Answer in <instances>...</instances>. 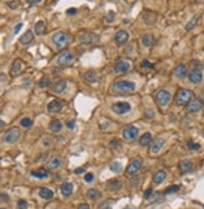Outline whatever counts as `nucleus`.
Instances as JSON below:
<instances>
[{"label": "nucleus", "mask_w": 204, "mask_h": 209, "mask_svg": "<svg viewBox=\"0 0 204 209\" xmlns=\"http://www.w3.org/2000/svg\"><path fill=\"white\" fill-rule=\"evenodd\" d=\"M20 125H22L23 128H30L31 125H33V120L30 118H23L20 120Z\"/></svg>", "instance_id": "36"}, {"label": "nucleus", "mask_w": 204, "mask_h": 209, "mask_svg": "<svg viewBox=\"0 0 204 209\" xmlns=\"http://www.w3.org/2000/svg\"><path fill=\"white\" fill-rule=\"evenodd\" d=\"M187 147H188V149H190V150H198V149L200 148V145L197 144V143H194L193 140H188Z\"/></svg>", "instance_id": "39"}, {"label": "nucleus", "mask_w": 204, "mask_h": 209, "mask_svg": "<svg viewBox=\"0 0 204 209\" xmlns=\"http://www.w3.org/2000/svg\"><path fill=\"white\" fill-rule=\"evenodd\" d=\"M114 40H115L117 44L123 45L129 40V33L127 30H119V31H117L115 36H114Z\"/></svg>", "instance_id": "14"}, {"label": "nucleus", "mask_w": 204, "mask_h": 209, "mask_svg": "<svg viewBox=\"0 0 204 209\" xmlns=\"http://www.w3.org/2000/svg\"><path fill=\"white\" fill-rule=\"evenodd\" d=\"M202 102L199 100V99H193V100H190L189 103L187 104V112L188 113H197V112H199L200 109H202Z\"/></svg>", "instance_id": "13"}, {"label": "nucleus", "mask_w": 204, "mask_h": 209, "mask_svg": "<svg viewBox=\"0 0 204 209\" xmlns=\"http://www.w3.org/2000/svg\"><path fill=\"white\" fill-rule=\"evenodd\" d=\"M178 190H179V185H172L169 188H167L164 193H165V194H170V193H175Z\"/></svg>", "instance_id": "40"}, {"label": "nucleus", "mask_w": 204, "mask_h": 209, "mask_svg": "<svg viewBox=\"0 0 204 209\" xmlns=\"http://www.w3.org/2000/svg\"><path fill=\"white\" fill-rule=\"evenodd\" d=\"M66 127L69 128V129H73V128L75 127V122H74V120H69V122L66 123Z\"/></svg>", "instance_id": "50"}, {"label": "nucleus", "mask_w": 204, "mask_h": 209, "mask_svg": "<svg viewBox=\"0 0 204 209\" xmlns=\"http://www.w3.org/2000/svg\"><path fill=\"white\" fill-rule=\"evenodd\" d=\"M27 207H28V203H27V200L20 199V200L18 202V209H27Z\"/></svg>", "instance_id": "42"}, {"label": "nucleus", "mask_w": 204, "mask_h": 209, "mask_svg": "<svg viewBox=\"0 0 204 209\" xmlns=\"http://www.w3.org/2000/svg\"><path fill=\"white\" fill-rule=\"evenodd\" d=\"M22 66H23V61L20 59H17L14 60L12 68H10V74L12 75H17L20 73V70H22Z\"/></svg>", "instance_id": "22"}, {"label": "nucleus", "mask_w": 204, "mask_h": 209, "mask_svg": "<svg viewBox=\"0 0 204 209\" xmlns=\"http://www.w3.org/2000/svg\"><path fill=\"white\" fill-rule=\"evenodd\" d=\"M31 177H34V178H38V179H45V178H48V170H45V169H38V170H33L30 173Z\"/></svg>", "instance_id": "28"}, {"label": "nucleus", "mask_w": 204, "mask_h": 209, "mask_svg": "<svg viewBox=\"0 0 204 209\" xmlns=\"http://www.w3.org/2000/svg\"><path fill=\"white\" fill-rule=\"evenodd\" d=\"M41 0H27V3L28 4H30V5H34V4H38V3H40Z\"/></svg>", "instance_id": "54"}, {"label": "nucleus", "mask_w": 204, "mask_h": 209, "mask_svg": "<svg viewBox=\"0 0 204 209\" xmlns=\"http://www.w3.org/2000/svg\"><path fill=\"white\" fill-rule=\"evenodd\" d=\"M197 22H198V17H193L190 22H189V23H188V24L185 25V30H188V31H189V30H192L193 28L195 27Z\"/></svg>", "instance_id": "37"}, {"label": "nucleus", "mask_w": 204, "mask_h": 209, "mask_svg": "<svg viewBox=\"0 0 204 209\" xmlns=\"http://www.w3.org/2000/svg\"><path fill=\"white\" fill-rule=\"evenodd\" d=\"M167 178V173L164 170H158L155 172L154 175H153V182L155 183V184H160V183H163L164 179Z\"/></svg>", "instance_id": "26"}, {"label": "nucleus", "mask_w": 204, "mask_h": 209, "mask_svg": "<svg viewBox=\"0 0 204 209\" xmlns=\"http://www.w3.org/2000/svg\"><path fill=\"white\" fill-rule=\"evenodd\" d=\"M34 38V35H33V31L31 30H27V33H25L24 35L20 36V39H19V43H22V44H29L31 40H33Z\"/></svg>", "instance_id": "30"}, {"label": "nucleus", "mask_w": 204, "mask_h": 209, "mask_svg": "<svg viewBox=\"0 0 204 209\" xmlns=\"http://www.w3.org/2000/svg\"><path fill=\"white\" fill-rule=\"evenodd\" d=\"M109 205H110V202H109V200H105V202H103V203H100V204H99L98 209H108Z\"/></svg>", "instance_id": "44"}, {"label": "nucleus", "mask_w": 204, "mask_h": 209, "mask_svg": "<svg viewBox=\"0 0 204 209\" xmlns=\"http://www.w3.org/2000/svg\"><path fill=\"white\" fill-rule=\"evenodd\" d=\"M84 79H85L88 83H90V84L95 83V81L98 80V74H97V71H94V70H88L85 74H84Z\"/></svg>", "instance_id": "29"}, {"label": "nucleus", "mask_w": 204, "mask_h": 209, "mask_svg": "<svg viewBox=\"0 0 204 209\" xmlns=\"http://www.w3.org/2000/svg\"><path fill=\"white\" fill-rule=\"evenodd\" d=\"M39 195H40V198H43V199L49 200V199H51V198L54 197V193H53V190H50L49 188H40V189H39Z\"/></svg>", "instance_id": "27"}, {"label": "nucleus", "mask_w": 204, "mask_h": 209, "mask_svg": "<svg viewBox=\"0 0 204 209\" xmlns=\"http://www.w3.org/2000/svg\"><path fill=\"white\" fill-rule=\"evenodd\" d=\"M22 27H23V24H22V23H19V24L17 25V27H15V29H14V34H18V33H19V30L22 29Z\"/></svg>", "instance_id": "51"}, {"label": "nucleus", "mask_w": 204, "mask_h": 209, "mask_svg": "<svg viewBox=\"0 0 204 209\" xmlns=\"http://www.w3.org/2000/svg\"><path fill=\"white\" fill-rule=\"evenodd\" d=\"M87 197L89 198V199H92V200H95V199H98V198L102 197V193L99 192L98 189H95V188H92V189H89L87 192Z\"/></svg>", "instance_id": "31"}, {"label": "nucleus", "mask_w": 204, "mask_h": 209, "mask_svg": "<svg viewBox=\"0 0 204 209\" xmlns=\"http://www.w3.org/2000/svg\"><path fill=\"white\" fill-rule=\"evenodd\" d=\"M163 145H164V139L163 138H156L155 140H153V143H151V145H150V153L156 154L161 148H163Z\"/></svg>", "instance_id": "17"}, {"label": "nucleus", "mask_w": 204, "mask_h": 209, "mask_svg": "<svg viewBox=\"0 0 204 209\" xmlns=\"http://www.w3.org/2000/svg\"><path fill=\"white\" fill-rule=\"evenodd\" d=\"M43 145H44V147H50V145H51V139H49V138L43 139Z\"/></svg>", "instance_id": "48"}, {"label": "nucleus", "mask_w": 204, "mask_h": 209, "mask_svg": "<svg viewBox=\"0 0 204 209\" xmlns=\"http://www.w3.org/2000/svg\"><path fill=\"white\" fill-rule=\"evenodd\" d=\"M193 168V161L189 159H184V160H180L179 163V169L182 173H187Z\"/></svg>", "instance_id": "20"}, {"label": "nucleus", "mask_w": 204, "mask_h": 209, "mask_svg": "<svg viewBox=\"0 0 204 209\" xmlns=\"http://www.w3.org/2000/svg\"><path fill=\"white\" fill-rule=\"evenodd\" d=\"M151 142V134L150 133H144L139 139V145L140 147H146Z\"/></svg>", "instance_id": "32"}, {"label": "nucleus", "mask_w": 204, "mask_h": 209, "mask_svg": "<svg viewBox=\"0 0 204 209\" xmlns=\"http://www.w3.org/2000/svg\"><path fill=\"white\" fill-rule=\"evenodd\" d=\"M6 5H8L9 9L15 10V9H18L20 6V1H19V0H12V1H8Z\"/></svg>", "instance_id": "38"}, {"label": "nucleus", "mask_w": 204, "mask_h": 209, "mask_svg": "<svg viewBox=\"0 0 204 209\" xmlns=\"http://www.w3.org/2000/svg\"><path fill=\"white\" fill-rule=\"evenodd\" d=\"M112 90L114 93H130L135 90V83L129 80H117L113 83Z\"/></svg>", "instance_id": "2"}, {"label": "nucleus", "mask_w": 204, "mask_h": 209, "mask_svg": "<svg viewBox=\"0 0 204 209\" xmlns=\"http://www.w3.org/2000/svg\"><path fill=\"white\" fill-rule=\"evenodd\" d=\"M49 84H50V79L48 76H43L41 79L39 80V83H38V85H39V88H46V86H49Z\"/></svg>", "instance_id": "35"}, {"label": "nucleus", "mask_w": 204, "mask_h": 209, "mask_svg": "<svg viewBox=\"0 0 204 209\" xmlns=\"http://www.w3.org/2000/svg\"><path fill=\"white\" fill-rule=\"evenodd\" d=\"M4 125H5V123L3 122L1 119H0V129H3V128H4Z\"/></svg>", "instance_id": "57"}, {"label": "nucleus", "mask_w": 204, "mask_h": 209, "mask_svg": "<svg viewBox=\"0 0 204 209\" xmlns=\"http://www.w3.org/2000/svg\"><path fill=\"white\" fill-rule=\"evenodd\" d=\"M78 209H90V208H89V205H88V204H85V203H83V204L78 205Z\"/></svg>", "instance_id": "55"}, {"label": "nucleus", "mask_w": 204, "mask_h": 209, "mask_svg": "<svg viewBox=\"0 0 204 209\" xmlns=\"http://www.w3.org/2000/svg\"><path fill=\"white\" fill-rule=\"evenodd\" d=\"M34 30H35V34H36V35H43L44 31H45V23L43 22V20L38 22V23L35 24Z\"/></svg>", "instance_id": "33"}, {"label": "nucleus", "mask_w": 204, "mask_h": 209, "mask_svg": "<svg viewBox=\"0 0 204 209\" xmlns=\"http://www.w3.org/2000/svg\"><path fill=\"white\" fill-rule=\"evenodd\" d=\"M93 179H94V175H93L92 173H87V174L84 175V180H85L87 183L93 182Z\"/></svg>", "instance_id": "46"}, {"label": "nucleus", "mask_w": 204, "mask_h": 209, "mask_svg": "<svg viewBox=\"0 0 204 209\" xmlns=\"http://www.w3.org/2000/svg\"><path fill=\"white\" fill-rule=\"evenodd\" d=\"M109 145H110L112 148H114V149H118V148H120V142L118 139H113V140L109 142Z\"/></svg>", "instance_id": "41"}, {"label": "nucleus", "mask_w": 204, "mask_h": 209, "mask_svg": "<svg viewBox=\"0 0 204 209\" xmlns=\"http://www.w3.org/2000/svg\"><path fill=\"white\" fill-rule=\"evenodd\" d=\"M51 40H53V43L58 49H63L68 43V35L64 31H56L51 36Z\"/></svg>", "instance_id": "6"}, {"label": "nucleus", "mask_w": 204, "mask_h": 209, "mask_svg": "<svg viewBox=\"0 0 204 209\" xmlns=\"http://www.w3.org/2000/svg\"><path fill=\"white\" fill-rule=\"evenodd\" d=\"M66 89V80L65 79H60V80H58L54 84V86H53V92L54 93H56V94H60V93H63Z\"/></svg>", "instance_id": "18"}, {"label": "nucleus", "mask_w": 204, "mask_h": 209, "mask_svg": "<svg viewBox=\"0 0 204 209\" xmlns=\"http://www.w3.org/2000/svg\"><path fill=\"white\" fill-rule=\"evenodd\" d=\"M20 135H22V132H20L19 128H10L3 135V142H5V143H15L20 138Z\"/></svg>", "instance_id": "5"}, {"label": "nucleus", "mask_w": 204, "mask_h": 209, "mask_svg": "<svg viewBox=\"0 0 204 209\" xmlns=\"http://www.w3.org/2000/svg\"><path fill=\"white\" fill-rule=\"evenodd\" d=\"M66 14H68V15H74V14H76V9H75V8L68 9V10H66Z\"/></svg>", "instance_id": "49"}, {"label": "nucleus", "mask_w": 204, "mask_h": 209, "mask_svg": "<svg viewBox=\"0 0 204 209\" xmlns=\"http://www.w3.org/2000/svg\"><path fill=\"white\" fill-rule=\"evenodd\" d=\"M154 100L156 102L158 105H167L169 102H170V93L165 89H160V90H156L154 94Z\"/></svg>", "instance_id": "4"}, {"label": "nucleus", "mask_w": 204, "mask_h": 209, "mask_svg": "<svg viewBox=\"0 0 204 209\" xmlns=\"http://www.w3.org/2000/svg\"><path fill=\"white\" fill-rule=\"evenodd\" d=\"M107 188L112 192H117L122 188V182H120L119 179H112L107 183Z\"/></svg>", "instance_id": "21"}, {"label": "nucleus", "mask_w": 204, "mask_h": 209, "mask_svg": "<svg viewBox=\"0 0 204 209\" xmlns=\"http://www.w3.org/2000/svg\"><path fill=\"white\" fill-rule=\"evenodd\" d=\"M63 128V124L59 119H53L51 122L49 123V129L51 130L53 133H59Z\"/></svg>", "instance_id": "23"}, {"label": "nucleus", "mask_w": 204, "mask_h": 209, "mask_svg": "<svg viewBox=\"0 0 204 209\" xmlns=\"http://www.w3.org/2000/svg\"><path fill=\"white\" fill-rule=\"evenodd\" d=\"M202 69H203V65L199 60L190 61V70L188 73V78H189L190 83H193V84H199L202 81V79H203Z\"/></svg>", "instance_id": "1"}, {"label": "nucleus", "mask_w": 204, "mask_h": 209, "mask_svg": "<svg viewBox=\"0 0 204 209\" xmlns=\"http://www.w3.org/2000/svg\"><path fill=\"white\" fill-rule=\"evenodd\" d=\"M60 192H61V194L64 195V197L71 195V193H73V184H71V183H69V182L63 183V184L60 185Z\"/></svg>", "instance_id": "19"}, {"label": "nucleus", "mask_w": 204, "mask_h": 209, "mask_svg": "<svg viewBox=\"0 0 204 209\" xmlns=\"http://www.w3.org/2000/svg\"><path fill=\"white\" fill-rule=\"evenodd\" d=\"M151 193H153V189H151V188H148V189L144 192V198H145V199H149V198L151 197Z\"/></svg>", "instance_id": "47"}, {"label": "nucleus", "mask_w": 204, "mask_h": 209, "mask_svg": "<svg viewBox=\"0 0 204 209\" xmlns=\"http://www.w3.org/2000/svg\"><path fill=\"white\" fill-rule=\"evenodd\" d=\"M151 43H153V36H151V34H144L142 38V44L144 46H150Z\"/></svg>", "instance_id": "34"}, {"label": "nucleus", "mask_w": 204, "mask_h": 209, "mask_svg": "<svg viewBox=\"0 0 204 209\" xmlns=\"http://www.w3.org/2000/svg\"><path fill=\"white\" fill-rule=\"evenodd\" d=\"M125 209H132V208H129V207H128V208H125Z\"/></svg>", "instance_id": "58"}, {"label": "nucleus", "mask_w": 204, "mask_h": 209, "mask_svg": "<svg viewBox=\"0 0 204 209\" xmlns=\"http://www.w3.org/2000/svg\"><path fill=\"white\" fill-rule=\"evenodd\" d=\"M130 109H132V105L127 102H117L112 105V110L118 115H123V114L130 112Z\"/></svg>", "instance_id": "9"}, {"label": "nucleus", "mask_w": 204, "mask_h": 209, "mask_svg": "<svg viewBox=\"0 0 204 209\" xmlns=\"http://www.w3.org/2000/svg\"><path fill=\"white\" fill-rule=\"evenodd\" d=\"M73 60H74V54H73L70 50H63L58 55V58H56V63H58V65H60V66L70 64Z\"/></svg>", "instance_id": "7"}, {"label": "nucleus", "mask_w": 204, "mask_h": 209, "mask_svg": "<svg viewBox=\"0 0 204 209\" xmlns=\"http://www.w3.org/2000/svg\"><path fill=\"white\" fill-rule=\"evenodd\" d=\"M139 133V130L137 127H134V125H128V127H125L124 130H123V138L125 140H134L137 138V135Z\"/></svg>", "instance_id": "10"}, {"label": "nucleus", "mask_w": 204, "mask_h": 209, "mask_svg": "<svg viewBox=\"0 0 204 209\" xmlns=\"http://www.w3.org/2000/svg\"><path fill=\"white\" fill-rule=\"evenodd\" d=\"M114 18H115V15H114V12H109L108 15L105 17V22H107V23H112L113 20H114Z\"/></svg>", "instance_id": "43"}, {"label": "nucleus", "mask_w": 204, "mask_h": 209, "mask_svg": "<svg viewBox=\"0 0 204 209\" xmlns=\"http://www.w3.org/2000/svg\"><path fill=\"white\" fill-rule=\"evenodd\" d=\"M142 66H143V68H151V64H150L148 60H144V61L142 63Z\"/></svg>", "instance_id": "52"}, {"label": "nucleus", "mask_w": 204, "mask_h": 209, "mask_svg": "<svg viewBox=\"0 0 204 209\" xmlns=\"http://www.w3.org/2000/svg\"><path fill=\"white\" fill-rule=\"evenodd\" d=\"M0 199H1L3 202H8L9 200V197L6 194H0Z\"/></svg>", "instance_id": "53"}, {"label": "nucleus", "mask_w": 204, "mask_h": 209, "mask_svg": "<svg viewBox=\"0 0 204 209\" xmlns=\"http://www.w3.org/2000/svg\"><path fill=\"white\" fill-rule=\"evenodd\" d=\"M110 170H113V172H119L120 170V164L118 163H112V165H110Z\"/></svg>", "instance_id": "45"}, {"label": "nucleus", "mask_w": 204, "mask_h": 209, "mask_svg": "<svg viewBox=\"0 0 204 209\" xmlns=\"http://www.w3.org/2000/svg\"><path fill=\"white\" fill-rule=\"evenodd\" d=\"M143 19L148 25H154V23L156 22V14L153 12H146L143 15Z\"/></svg>", "instance_id": "24"}, {"label": "nucleus", "mask_w": 204, "mask_h": 209, "mask_svg": "<svg viewBox=\"0 0 204 209\" xmlns=\"http://www.w3.org/2000/svg\"><path fill=\"white\" fill-rule=\"evenodd\" d=\"M140 168H142V159H140V158H134V159L130 160V163L128 164L127 169H125V173H127V175L132 177L134 174H137Z\"/></svg>", "instance_id": "8"}, {"label": "nucleus", "mask_w": 204, "mask_h": 209, "mask_svg": "<svg viewBox=\"0 0 204 209\" xmlns=\"http://www.w3.org/2000/svg\"><path fill=\"white\" fill-rule=\"evenodd\" d=\"M80 173H84V168H76L75 169V174H80Z\"/></svg>", "instance_id": "56"}, {"label": "nucleus", "mask_w": 204, "mask_h": 209, "mask_svg": "<svg viewBox=\"0 0 204 209\" xmlns=\"http://www.w3.org/2000/svg\"><path fill=\"white\" fill-rule=\"evenodd\" d=\"M174 75L177 78H184L187 75V66L184 64H178L174 68Z\"/></svg>", "instance_id": "25"}, {"label": "nucleus", "mask_w": 204, "mask_h": 209, "mask_svg": "<svg viewBox=\"0 0 204 209\" xmlns=\"http://www.w3.org/2000/svg\"><path fill=\"white\" fill-rule=\"evenodd\" d=\"M79 41L83 44H93V43H98L99 41V36L97 34L93 33H83L79 35Z\"/></svg>", "instance_id": "11"}, {"label": "nucleus", "mask_w": 204, "mask_h": 209, "mask_svg": "<svg viewBox=\"0 0 204 209\" xmlns=\"http://www.w3.org/2000/svg\"><path fill=\"white\" fill-rule=\"evenodd\" d=\"M60 165H61V156L55 155L46 163V168H48L49 170H55V169H58Z\"/></svg>", "instance_id": "16"}, {"label": "nucleus", "mask_w": 204, "mask_h": 209, "mask_svg": "<svg viewBox=\"0 0 204 209\" xmlns=\"http://www.w3.org/2000/svg\"><path fill=\"white\" fill-rule=\"evenodd\" d=\"M0 209H5V208H0Z\"/></svg>", "instance_id": "59"}, {"label": "nucleus", "mask_w": 204, "mask_h": 209, "mask_svg": "<svg viewBox=\"0 0 204 209\" xmlns=\"http://www.w3.org/2000/svg\"><path fill=\"white\" fill-rule=\"evenodd\" d=\"M63 107H64V104H63L61 100L59 99H54V100H51L49 104H48V112L49 113H59Z\"/></svg>", "instance_id": "15"}, {"label": "nucleus", "mask_w": 204, "mask_h": 209, "mask_svg": "<svg viewBox=\"0 0 204 209\" xmlns=\"http://www.w3.org/2000/svg\"><path fill=\"white\" fill-rule=\"evenodd\" d=\"M193 97V93L188 89H184V88H182L177 92V95L174 98V102H175V105L178 107H184L187 105L188 103L190 102V99Z\"/></svg>", "instance_id": "3"}, {"label": "nucleus", "mask_w": 204, "mask_h": 209, "mask_svg": "<svg viewBox=\"0 0 204 209\" xmlns=\"http://www.w3.org/2000/svg\"><path fill=\"white\" fill-rule=\"evenodd\" d=\"M130 69V63L125 59H119L117 60L115 65H114V70L117 73H125Z\"/></svg>", "instance_id": "12"}]
</instances>
